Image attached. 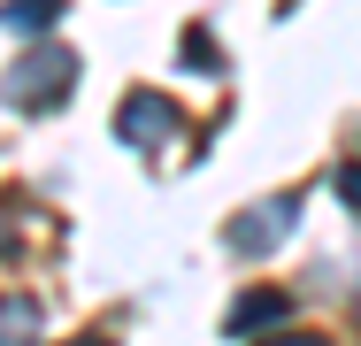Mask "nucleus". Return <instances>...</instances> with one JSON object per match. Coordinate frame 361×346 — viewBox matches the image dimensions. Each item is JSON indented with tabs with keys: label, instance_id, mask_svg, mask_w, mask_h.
Here are the masks:
<instances>
[{
	"label": "nucleus",
	"instance_id": "obj_3",
	"mask_svg": "<svg viewBox=\"0 0 361 346\" xmlns=\"http://www.w3.org/2000/svg\"><path fill=\"white\" fill-rule=\"evenodd\" d=\"M285 231H292V201H269V208H254V215L231 223V246H238V254H269Z\"/></svg>",
	"mask_w": 361,
	"mask_h": 346
},
{
	"label": "nucleus",
	"instance_id": "obj_6",
	"mask_svg": "<svg viewBox=\"0 0 361 346\" xmlns=\"http://www.w3.org/2000/svg\"><path fill=\"white\" fill-rule=\"evenodd\" d=\"M331 185H338V201H354V208H361V169H338Z\"/></svg>",
	"mask_w": 361,
	"mask_h": 346
},
{
	"label": "nucleus",
	"instance_id": "obj_7",
	"mask_svg": "<svg viewBox=\"0 0 361 346\" xmlns=\"http://www.w3.org/2000/svg\"><path fill=\"white\" fill-rule=\"evenodd\" d=\"M269 346H323V339H269Z\"/></svg>",
	"mask_w": 361,
	"mask_h": 346
},
{
	"label": "nucleus",
	"instance_id": "obj_4",
	"mask_svg": "<svg viewBox=\"0 0 361 346\" xmlns=\"http://www.w3.org/2000/svg\"><path fill=\"white\" fill-rule=\"evenodd\" d=\"M54 16H62V0H8V8H0V23H8V31H23V39H39Z\"/></svg>",
	"mask_w": 361,
	"mask_h": 346
},
{
	"label": "nucleus",
	"instance_id": "obj_1",
	"mask_svg": "<svg viewBox=\"0 0 361 346\" xmlns=\"http://www.w3.org/2000/svg\"><path fill=\"white\" fill-rule=\"evenodd\" d=\"M70 77H77V54H62V47H39L31 62H16V77H8V100H23V108H54Z\"/></svg>",
	"mask_w": 361,
	"mask_h": 346
},
{
	"label": "nucleus",
	"instance_id": "obj_2",
	"mask_svg": "<svg viewBox=\"0 0 361 346\" xmlns=\"http://www.w3.org/2000/svg\"><path fill=\"white\" fill-rule=\"evenodd\" d=\"M116 131H123V138H139V146H161V138L177 131V108H169L161 93H131V100L116 108Z\"/></svg>",
	"mask_w": 361,
	"mask_h": 346
},
{
	"label": "nucleus",
	"instance_id": "obj_5",
	"mask_svg": "<svg viewBox=\"0 0 361 346\" xmlns=\"http://www.w3.org/2000/svg\"><path fill=\"white\" fill-rule=\"evenodd\" d=\"M277 316H285V300H277V292H246V300L231 308V331H254V323H277Z\"/></svg>",
	"mask_w": 361,
	"mask_h": 346
}]
</instances>
